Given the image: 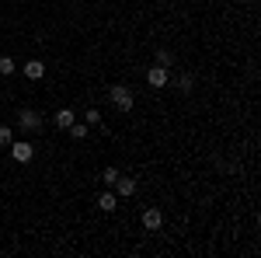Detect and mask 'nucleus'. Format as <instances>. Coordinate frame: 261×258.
I'll return each instance as SVG.
<instances>
[{
    "label": "nucleus",
    "mask_w": 261,
    "mask_h": 258,
    "mask_svg": "<svg viewBox=\"0 0 261 258\" xmlns=\"http://www.w3.org/2000/svg\"><path fill=\"white\" fill-rule=\"evenodd\" d=\"M108 98H112V105H115L119 112H129V108L136 105V95H133L125 84H112V87H108Z\"/></svg>",
    "instance_id": "obj_1"
},
{
    "label": "nucleus",
    "mask_w": 261,
    "mask_h": 258,
    "mask_svg": "<svg viewBox=\"0 0 261 258\" xmlns=\"http://www.w3.org/2000/svg\"><path fill=\"white\" fill-rule=\"evenodd\" d=\"M7 150H11V157L18 160V164H28V160L35 157V147H32L28 139H11V147H7Z\"/></svg>",
    "instance_id": "obj_2"
},
{
    "label": "nucleus",
    "mask_w": 261,
    "mask_h": 258,
    "mask_svg": "<svg viewBox=\"0 0 261 258\" xmlns=\"http://www.w3.org/2000/svg\"><path fill=\"white\" fill-rule=\"evenodd\" d=\"M42 126V115L35 112V108H21L18 112V129H24V133H35Z\"/></svg>",
    "instance_id": "obj_3"
},
{
    "label": "nucleus",
    "mask_w": 261,
    "mask_h": 258,
    "mask_svg": "<svg viewBox=\"0 0 261 258\" xmlns=\"http://www.w3.org/2000/svg\"><path fill=\"white\" fill-rule=\"evenodd\" d=\"M167 80H171V70H167V66H157V63H153V66L146 70V84H150V87H157V91L167 87Z\"/></svg>",
    "instance_id": "obj_4"
},
{
    "label": "nucleus",
    "mask_w": 261,
    "mask_h": 258,
    "mask_svg": "<svg viewBox=\"0 0 261 258\" xmlns=\"http://www.w3.org/2000/svg\"><path fill=\"white\" fill-rule=\"evenodd\" d=\"M143 227H146V230H161L164 227V213L157 206H146V209H143Z\"/></svg>",
    "instance_id": "obj_5"
},
{
    "label": "nucleus",
    "mask_w": 261,
    "mask_h": 258,
    "mask_svg": "<svg viewBox=\"0 0 261 258\" xmlns=\"http://www.w3.org/2000/svg\"><path fill=\"white\" fill-rule=\"evenodd\" d=\"M21 70H24V77H28V80H42V77H45V63H42V60H28Z\"/></svg>",
    "instance_id": "obj_6"
},
{
    "label": "nucleus",
    "mask_w": 261,
    "mask_h": 258,
    "mask_svg": "<svg viewBox=\"0 0 261 258\" xmlns=\"http://www.w3.org/2000/svg\"><path fill=\"white\" fill-rule=\"evenodd\" d=\"M133 192H136V178H115V196H122V199H129L133 196Z\"/></svg>",
    "instance_id": "obj_7"
},
{
    "label": "nucleus",
    "mask_w": 261,
    "mask_h": 258,
    "mask_svg": "<svg viewBox=\"0 0 261 258\" xmlns=\"http://www.w3.org/2000/svg\"><path fill=\"white\" fill-rule=\"evenodd\" d=\"M98 206H101V213H115L119 196H115V192H101V196H98Z\"/></svg>",
    "instance_id": "obj_8"
},
{
    "label": "nucleus",
    "mask_w": 261,
    "mask_h": 258,
    "mask_svg": "<svg viewBox=\"0 0 261 258\" xmlns=\"http://www.w3.org/2000/svg\"><path fill=\"white\" fill-rule=\"evenodd\" d=\"M66 133H70L73 139H87V133H91V126H87V122H77V119H73V126H70Z\"/></svg>",
    "instance_id": "obj_9"
},
{
    "label": "nucleus",
    "mask_w": 261,
    "mask_h": 258,
    "mask_svg": "<svg viewBox=\"0 0 261 258\" xmlns=\"http://www.w3.org/2000/svg\"><path fill=\"white\" fill-rule=\"evenodd\" d=\"M56 126H60V129H70V126H73V112H70V108H60V112H56Z\"/></svg>",
    "instance_id": "obj_10"
},
{
    "label": "nucleus",
    "mask_w": 261,
    "mask_h": 258,
    "mask_svg": "<svg viewBox=\"0 0 261 258\" xmlns=\"http://www.w3.org/2000/svg\"><path fill=\"white\" fill-rule=\"evenodd\" d=\"M171 63H174V53L171 49H157V66H167L171 70Z\"/></svg>",
    "instance_id": "obj_11"
},
{
    "label": "nucleus",
    "mask_w": 261,
    "mask_h": 258,
    "mask_svg": "<svg viewBox=\"0 0 261 258\" xmlns=\"http://www.w3.org/2000/svg\"><path fill=\"white\" fill-rule=\"evenodd\" d=\"M84 122H87V126H98L101 133H105V126H101V112H98V108H87V115H84Z\"/></svg>",
    "instance_id": "obj_12"
},
{
    "label": "nucleus",
    "mask_w": 261,
    "mask_h": 258,
    "mask_svg": "<svg viewBox=\"0 0 261 258\" xmlns=\"http://www.w3.org/2000/svg\"><path fill=\"white\" fill-rule=\"evenodd\" d=\"M14 70H18V63L11 60V56H0V74H4V77H11Z\"/></svg>",
    "instance_id": "obj_13"
},
{
    "label": "nucleus",
    "mask_w": 261,
    "mask_h": 258,
    "mask_svg": "<svg viewBox=\"0 0 261 258\" xmlns=\"http://www.w3.org/2000/svg\"><path fill=\"white\" fill-rule=\"evenodd\" d=\"M115 178H119V168H112V164H108V168L101 171V181H105V185H115Z\"/></svg>",
    "instance_id": "obj_14"
},
{
    "label": "nucleus",
    "mask_w": 261,
    "mask_h": 258,
    "mask_svg": "<svg viewBox=\"0 0 261 258\" xmlns=\"http://www.w3.org/2000/svg\"><path fill=\"white\" fill-rule=\"evenodd\" d=\"M178 87L185 91V95H188V91L195 87V77H192V74H181V77H178Z\"/></svg>",
    "instance_id": "obj_15"
},
{
    "label": "nucleus",
    "mask_w": 261,
    "mask_h": 258,
    "mask_svg": "<svg viewBox=\"0 0 261 258\" xmlns=\"http://www.w3.org/2000/svg\"><path fill=\"white\" fill-rule=\"evenodd\" d=\"M11 139H14L11 126H0V147H11Z\"/></svg>",
    "instance_id": "obj_16"
}]
</instances>
